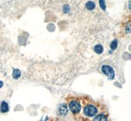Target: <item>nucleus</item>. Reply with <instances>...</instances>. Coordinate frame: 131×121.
I'll return each mask as SVG.
<instances>
[{
  "label": "nucleus",
  "instance_id": "f257e3e1",
  "mask_svg": "<svg viewBox=\"0 0 131 121\" xmlns=\"http://www.w3.org/2000/svg\"><path fill=\"white\" fill-rule=\"evenodd\" d=\"M99 107L98 105L94 102L83 103V114L86 117L91 118L98 115Z\"/></svg>",
  "mask_w": 131,
  "mask_h": 121
},
{
  "label": "nucleus",
  "instance_id": "f03ea898",
  "mask_svg": "<svg viewBox=\"0 0 131 121\" xmlns=\"http://www.w3.org/2000/svg\"><path fill=\"white\" fill-rule=\"evenodd\" d=\"M69 109L73 115H78L80 113L81 109V103L77 100H72L69 102Z\"/></svg>",
  "mask_w": 131,
  "mask_h": 121
},
{
  "label": "nucleus",
  "instance_id": "7ed1b4c3",
  "mask_svg": "<svg viewBox=\"0 0 131 121\" xmlns=\"http://www.w3.org/2000/svg\"><path fill=\"white\" fill-rule=\"evenodd\" d=\"M102 71L103 72L104 74L106 75L110 80H112L114 79L115 73L113 69H112L110 66H107V65H104L102 67Z\"/></svg>",
  "mask_w": 131,
  "mask_h": 121
},
{
  "label": "nucleus",
  "instance_id": "20e7f679",
  "mask_svg": "<svg viewBox=\"0 0 131 121\" xmlns=\"http://www.w3.org/2000/svg\"><path fill=\"white\" fill-rule=\"evenodd\" d=\"M68 113V109L67 105L64 103H62L58 107V114L60 116L64 117Z\"/></svg>",
  "mask_w": 131,
  "mask_h": 121
},
{
  "label": "nucleus",
  "instance_id": "39448f33",
  "mask_svg": "<svg viewBox=\"0 0 131 121\" xmlns=\"http://www.w3.org/2000/svg\"><path fill=\"white\" fill-rule=\"evenodd\" d=\"M92 121H108L107 115L104 113H98V115L94 116V118H92Z\"/></svg>",
  "mask_w": 131,
  "mask_h": 121
},
{
  "label": "nucleus",
  "instance_id": "423d86ee",
  "mask_svg": "<svg viewBox=\"0 0 131 121\" xmlns=\"http://www.w3.org/2000/svg\"><path fill=\"white\" fill-rule=\"evenodd\" d=\"M0 110L1 112L3 113H5L8 112L9 111V105L8 103L6 102H3L1 104V107H0Z\"/></svg>",
  "mask_w": 131,
  "mask_h": 121
},
{
  "label": "nucleus",
  "instance_id": "0eeeda50",
  "mask_svg": "<svg viewBox=\"0 0 131 121\" xmlns=\"http://www.w3.org/2000/svg\"><path fill=\"white\" fill-rule=\"evenodd\" d=\"M94 52L97 54H101L102 53L103 51H104V48L101 45H96L94 46Z\"/></svg>",
  "mask_w": 131,
  "mask_h": 121
},
{
  "label": "nucleus",
  "instance_id": "6e6552de",
  "mask_svg": "<svg viewBox=\"0 0 131 121\" xmlns=\"http://www.w3.org/2000/svg\"><path fill=\"white\" fill-rule=\"evenodd\" d=\"M95 7H96L95 3H94L93 2H91V1H90V2H87V3H86V9H89V10H92L94 9H95Z\"/></svg>",
  "mask_w": 131,
  "mask_h": 121
},
{
  "label": "nucleus",
  "instance_id": "1a4fd4ad",
  "mask_svg": "<svg viewBox=\"0 0 131 121\" xmlns=\"http://www.w3.org/2000/svg\"><path fill=\"white\" fill-rule=\"evenodd\" d=\"M20 75L21 73L19 69H14L13 72V77L14 79H17L20 77Z\"/></svg>",
  "mask_w": 131,
  "mask_h": 121
},
{
  "label": "nucleus",
  "instance_id": "9d476101",
  "mask_svg": "<svg viewBox=\"0 0 131 121\" xmlns=\"http://www.w3.org/2000/svg\"><path fill=\"white\" fill-rule=\"evenodd\" d=\"M99 3H100V6L101 7V9L104 10H106V5L105 0H99Z\"/></svg>",
  "mask_w": 131,
  "mask_h": 121
},
{
  "label": "nucleus",
  "instance_id": "9b49d317",
  "mask_svg": "<svg viewBox=\"0 0 131 121\" xmlns=\"http://www.w3.org/2000/svg\"><path fill=\"white\" fill-rule=\"evenodd\" d=\"M110 46L112 50L116 49L117 47V41H113L112 43H111Z\"/></svg>",
  "mask_w": 131,
  "mask_h": 121
},
{
  "label": "nucleus",
  "instance_id": "f8f14e48",
  "mask_svg": "<svg viewBox=\"0 0 131 121\" xmlns=\"http://www.w3.org/2000/svg\"><path fill=\"white\" fill-rule=\"evenodd\" d=\"M69 11V7L68 5H65V6L64 7V13H68Z\"/></svg>",
  "mask_w": 131,
  "mask_h": 121
},
{
  "label": "nucleus",
  "instance_id": "ddd939ff",
  "mask_svg": "<svg viewBox=\"0 0 131 121\" xmlns=\"http://www.w3.org/2000/svg\"><path fill=\"white\" fill-rule=\"evenodd\" d=\"M3 82H2V81H0V88H2V87H3Z\"/></svg>",
  "mask_w": 131,
  "mask_h": 121
}]
</instances>
